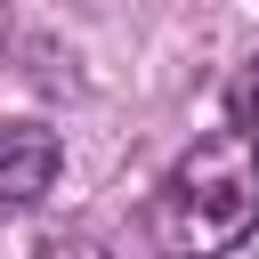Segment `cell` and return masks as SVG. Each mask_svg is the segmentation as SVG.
Returning a JSON list of instances; mask_svg holds the SVG:
<instances>
[{
	"label": "cell",
	"instance_id": "3957f363",
	"mask_svg": "<svg viewBox=\"0 0 259 259\" xmlns=\"http://www.w3.org/2000/svg\"><path fill=\"white\" fill-rule=\"evenodd\" d=\"M0 259H113V251L89 243V235H73V227L24 219V227H0Z\"/></svg>",
	"mask_w": 259,
	"mask_h": 259
},
{
	"label": "cell",
	"instance_id": "277c9868",
	"mask_svg": "<svg viewBox=\"0 0 259 259\" xmlns=\"http://www.w3.org/2000/svg\"><path fill=\"white\" fill-rule=\"evenodd\" d=\"M235 130H243V138L259 146V57H251V65L235 73Z\"/></svg>",
	"mask_w": 259,
	"mask_h": 259
},
{
	"label": "cell",
	"instance_id": "7a4b0ae2",
	"mask_svg": "<svg viewBox=\"0 0 259 259\" xmlns=\"http://www.w3.org/2000/svg\"><path fill=\"white\" fill-rule=\"evenodd\" d=\"M65 170V146L49 121H0V210H32Z\"/></svg>",
	"mask_w": 259,
	"mask_h": 259
},
{
	"label": "cell",
	"instance_id": "6da1fadb",
	"mask_svg": "<svg viewBox=\"0 0 259 259\" xmlns=\"http://www.w3.org/2000/svg\"><path fill=\"white\" fill-rule=\"evenodd\" d=\"M146 227H154L162 259H227V251H243L259 235V146L243 130L194 138L162 170V186L146 202Z\"/></svg>",
	"mask_w": 259,
	"mask_h": 259
}]
</instances>
